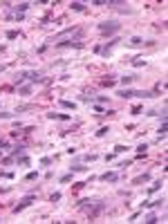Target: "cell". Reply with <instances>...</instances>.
<instances>
[{
  "label": "cell",
  "instance_id": "cell-1",
  "mask_svg": "<svg viewBox=\"0 0 168 224\" xmlns=\"http://www.w3.org/2000/svg\"><path fill=\"white\" fill-rule=\"evenodd\" d=\"M121 29V23L117 20H105V23H99V32L103 36H112V34H117Z\"/></svg>",
  "mask_w": 168,
  "mask_h": 224
},
{
  "label": "cell",
  "instance_id": "cell-2",
  "mask_svg": "<svg viewBox=\"0 0 168 224\" xmlns=\"http://www.w3.org/2000/svg\"><path fill=\"white\" fill-rule=\"evenodd\" d=\"M54 47H59V49H67V47H72V49H81L83 43L76 38H69V40H59V43H54Z\"/></svg>",
  "mask_w": 168,
  "mask_h": 224
},
{
  "label": "cell",
  "instance_id": "cell-3",
  "mask_svg": "<svg viewBox=\"0 0 168 224\" xmlns=\"http://www.w3.org/2000/svg\"><path fill=\"white\" fill-rule=\"evenodd\" d=\"M36 200V193H32V195H27V197H23L20 200V204H16L13 206V213H20L23 208H27V206H32V202Z\"/></svg>",
  "mask_w": 168,
  "mask_h": 224
},
{
  "label": "cell",
  "instance_id": "cell-4",
  "mask_svg": "<svg viewBox=\"0 0 168 224\" xmlns=\"http://www.w3.org/2000/svg\"><path fill=\"white\" fill-rule=\"evenodd\" d=\"M47 119H52V121H69L72 115H65V112H47Z\"/></svg>",
  "mask_w": 168,
  "mask_h": 224
},
{
  "label": "cell",
  "instance_id": "cell-5",
  "mask_svg": "<svg viewBox=\"0 0 168 224\" xmlns=\"http://www.w3.org/2000/svg\"><path fill=\"white\" fill-rule=\"evenodd\" d=\"M27 81H29L32 85L34 83H47V79L43 74H38V72H27Z\"/></svg>",
  "mask_w": 168,
  "mask_h": 224
},
{
  "label": "cell",
  "instance_id": "cell-6",
  "mask_svg": "<svg viewBox=\"0 0 168 224\" xmlns=\"http://www.w3.org/2000/svg\"><path fill=\"white\" fill-rule=\"evenodd\" d=\"M119 173H112V171H108V173H103V175H99V179L101 181H119Z\"/></svg>",
  "mask_w": 168,
  "mask_h": 224
},
{
  "label": "cell",
  "instance_id": "cell-7",
  "mask_svg": "<svg viewBox=\"0 0 168 224\" xmlns=\"http://www.w3.org/2000/svg\"><path fill=\"white\" fill-rule=\"evenodd\" d=\"M117 94L121 96V99H132V96H137V90H132V88H121Z\"/></svg>",
  "mask_w": 168,
  "mask_h": 224
},
{
  "label": "cell",
  "instance_id": "cell-8",
  "mask_svg": "<svg viewBox=\"0 0 168 224\" xmlns=\"http://www.w3.org/2000/svg\"><path fill=\"white\" fill-rule=\"evenodd\" d=\"M32 90H34L32 83H27V85H18V94H20V96H29Z\"/></svg>",
  "mask_w": 168,
  "mask_h": 224
},
{
  "label": "cell",
  "instance_id": "cell-9",
  "mask_svg": "<svg viewBox=\"0 0 168 224\" xmlns=\"http://www.w3.org/2000/svg\"><path fill=\"white\" fill-rule=\"evenodd\" d=\"M161 204H164V197H161V200H152V202H144L141 211H144V208H159Z\"/></svg>",
  "mask_w": 168,
  "mask_h": 224
},
{
  "label": "cell",
  "instance_id": "cell-10",
  "mask_svg": "<svg viewBox=\"0 0 168 224\" xmlns=\"http://www.w3.org/2000/svg\"><path fill=\"white\" fill-rule=\"evenodd\" d=\"M146 181H150V173H144V175L135 177V179H132V184H135V186H139V184H146Z\"/></svg>",
  "mask_w": 168,
  "mask_h": 224
},
{
  "label": "cell",
  "instance_id": "cell-11",
  "mask_svg": "<svg viewBox=\"0 0 168 224\" xmlns=\"http://www.w3.org/2000/svg\"><path fill=\"white\" fill-rule=\"evenodd\" d=\"M32 7V3H18V5H13V9H16V13H25L27 9Z\"/></svg>",
  "mask_w": 168,
  "mask_h": 224
},
{
  "label": "cell",
  "instance_id": "cell-12",
  "mask_svg": "<svg viewBox=\"0 0 168 224\" xmlns=\"http://www.w3.org/2000/svg\"><path fill=\"white\" fill-rule=\"evenodd\" d=\"M69 171L72 173H83V171H88V166H83L81 161H74V166H69Z\"/></svg>",
  "mask_w": 168,
  "mask_h": 224
},
{
  "label": "cell",
  "instance_id": "cell-13",
  "mask_svg": "<svg viewBox=\"0 0 168 224\" xmlns=\"http://www.w3.org/2000/svg\"><path fill=\"white\" fill-rule=\"evenodd\" d=\"M23 152H25V146H23V144H18V146H13V150H11V157L16 159V157H20V155H23Z\"/></svg>",
  "mask_w": 168,
  "mask_h": 224
},
{
  "label": "cell",
  "instance_id": "cell-14",
  "mask_svg": "<svg viewBox=\"0 0 168 224\" xmlns=\"http://www.w3.org/2000/svg\"><path fill=\"white\" fill-rule=\"evenodd\" d=\"M135 79H137L135 74H125V76H121V79H119V83H121V85H130Z\"/></svg>",
  "mask_w": 168,
  "mask_h": 224
},
{
  "label": "cell",
  "instance_id": "cell-15",
  "mask_svg": "<svg viewBox=\"0 0 168 224\" xmlns=\"http://www.w3.org/2000/svg\"><path fill=\"white\" fill-rule=\"evenodd\" d=\"M23 81H27V72H25V69H23V72H18V74H16V79H13V83H16V85H20Z\"/></svg>",
  "mask_w": 168,
  "mask_h": 224
},
{
  "label": "cell",
  "instance_id": "cell-16",
  "mask_svg": "<svg viewBox=\"0 0 168 224\" xmlns=\"http://www.w3.org/2000/svg\"><path fill=\"white\" fill-rule=\"evenodd\" d=\"M130 45H132V47H141V45H144V38H141V36H132V38H130Z\"/></svg>",
  "mask_w": 168,
  "mask_h": 224
},
{
  "label": "cell",
  "instance_id": "cell-17",
  "mask_svg": "<svg viewBox=\"0 0 168 224\" xmlns=\"http://www.w3.org/2000/svg\"><path fill=\"white\" fill-rule=\"evenodd\" d=\"M99 159V155L96 152H92V155H83V157H79V161H96Z\"/></svg>",
  "mask_w": 168,
  "mask_h": 224
},
{
  "label": "cell",
  "instance_id": "cell-18",
  "mask_svg": "<svg viewBox=\"0 0 168 224\" xmlns=\"http://www.w3.org/2000/svg\"><path fill=\"white\" fill-rule=\"evenodd\" d=\"M61 103V108H65V110H76V103L74 101H59Z\"/></svg>",
  "mask_w": 168,
  "mask_h": 224
},
{
  "label": "cell",
  "instance_id": "cell-19",
  "mask_svg": "<svg viewBox=\"0 0 168 224\" xmlns=\"http://www.w3.org/2000/svg\"><path fill=\"white\" fill-rule=\"evenodd\" d=\"M130 148L128 146H123V144H119V146H115V155H123V152H128Z\"/></svg>",
  "mask_w": 168,
  "mask_h": 224
},
{
  "label": "cell",
  "instance_id": "cell-20",
  "mask_svg": "<svg viewBox=\"0 0 168 224\" xmlns=\"http://www.w3.org/2000/svg\"><path fill=\"white\" fill-rule=\"evenodd\" d=\"M161 186H164V181H161V179H159V181H155V184H152V186H150V188H148V193H157V191H159V188H161Z\"/></svg>",
  "mask_w": 168,
  "mask_h": 224
},
{
  "label": "cell",
  "instance_id": "cell-21",
  "mask_svg": "<svg viewBox=\"0 0 168 224\" xmlns=\"http://www.w3.org/2000/svg\"><path fill=\"white\" fill-rule=\"evenodd\" d=\"M69 7H72L74 11H85V5H83V3H79V0H76V3H72Z\"/></svg>",
  "mask_w": 168,
  "mask_h": 224
},
{
  "label": "cell",
  "instance_id": "cell-22",
  "mask_svg": "<svg viewBox=\"0 0 168 224\" xmlns=\"http://www.w3.org/2000/svg\"><path fill=\"white\" fill-rule=\"evenodd\" d=\"M90 101H96V103L103 105V103H108V96H105V94H99V96H94V99H90Z\"/></svg>",
  "mask_w": 168,
  "mask_h": 224
},
{
  "label": "cell",
  "instance_id": "cell-23",
  "mask_svg": "<svg viewBox=\"0 0 168 224\" xmlns=\"http://www.w3.org/2000/svg\"><path fill=\"white\" fill-rule=\"evenodd\" d=\"M135 150H137V155H146V150H148V144H139V146H137Z\"/></svg>",
  "mask_w": 168,
  "mask_h": 224
},
{
  "label": "cell",
  "instance_id": "cell-24",
  "mask_svg": "<svg viewBox=\"0 0 168 224\" xmlns=\"http://www.w3.org/2000/svg\"><path fill=\"white\" fill-rule=\"evenodd\" d=\"M108 132H110V128H108V125H101V128L96 130V137H105Z\"/></svg>",
  "mask_w": 168,
  "mask_h": 224
},
{
  "label": "cell",
  "instance_id": "cell-25",
  "mask_svg": "<svg viewBox=\"0 0 168 224\" xmlns=\"http://www.w3.org/2000/svg\"><path fill=\"white\" fill-rule=\"evenodd\" d=\"M16 159H18V164H20V166H29V164H32V161H29V157H25V155H20V157H16Z\"/></svg>",
  "mask_w": 168,
  "mask_h": 224
},
{
  "label": "cell",
  "instance_id": "cell-26",
  "mask_svg": "<svg viewBox=\"0 0 168 224\" xmlns=\"http://www.w3.org/2000/svg\"><path fill=\"white\" fill-rule=\"evenodd\" d=\"M32 179H38V171H32L25 175V181H32Z\"/></svg>",
  "mask_w": 168,
  "mask_h": 224
},
{
  "label": "cell",
  "instance_id": "cell-27",
  "mask_svg": "<svg viewBox=\"0 0 168 224\" xmlns=\"http://www.w3.org/2000/svg\"><path fill=\"white\" fill-rule=\"evenodd\" d=\"M155 222H159V220H157V215H155V213H150V215H148V217H146V224H155Z\"/></svg>",
  "mask_w": 168,
  "mask_h": 224
},
{
  "label": "cell",
  "instance_id": "cell-28",
  "mask_svg": "<svg viewBox=\"0 0 168 224\" xmlns=\"http://www.w3.org/2000/svg\"><path fill=\"white\" fill-rule=\"evenodd\" d=\"M61 197H63V195H61L59 191H56V193H52V195H49V202H59Z\"/></svg>",
  "mask_w": 168,
  "mask_h": 224
},
{
  "label": "cell",
  "instance_id": "cell-29",
  "mask_svg": "<svg viewBox=\"0 0 168 224\" xmlns=\"http://www.w3.org/2000/svg\"><path fill=\"white\" fill-rule=\"evenodd\" d=\"M16 112H0V119H13Z\"/></svg>",
  "mask_w": 168,
  "mask_h": 224
},
{
  "label": "cell",
  "instance_id": "cell-30",
  "mask_svg": "<svg viewBox=\"0 0 168 224\" xmlns=\"http://www.w3.org/2000/svg\"><path fill=\"white\" fill-rule=\"evenodd\" d=\"M40 166H52V157H43V159H40Z\"/></svg>",
  "mask_w": 168,
  "mask_h": 224
},
{
  "label": "cell",
  "instance_id": "cell-31",
  "mask_svg": "<svg viewBox=\"0 0 168 224\" xmlns=\"http://www.w3.org/2000/svg\"><path fill=\"white\" fill-rule=\"evenodd\" d=\"M72 175H74V173H67V175H63V177H61V184H67V181L72 179Z\"/></svg>",
  "mask_w": 168,
  "mask_h": 224
},
{
  "label": "cell",
  "instance_id": "cell-32",
  "mask_svg": "<svg viewBox=\"0 0 168 224\" xmlns=\"http://www.w3.org/2000/svg\"><path fill=\"white\" fill-rule=\"evenodd\" d=\"M5 36H7V38H18V32H16V29H9Z\"/></svg>",
  "mask_w": 168,
  "mask_h": 224
},
{
  "label": "cell",
  "instance_id": "cell-33",
  "mask_svg": "<svg viewBox=\"0 0 168 224\" xmlns=\"http://www.w3.org/2000/svg\"><path fill=\"white\" fill-rule=\"evenodd\" d=\"M132 65H135V67H144V65H146V59H139V61H132Z\"/></svg>",
  "mask_w": 168,
  "mask_h": 224
},
{
  "label": "cell",
  "instance_id": "cell-34",
  "mask_svg": "<svg viewBox=\"0 0 168 224\" xmlns=\"http://www.w3.org/2000/svg\"><path fill=\"white\" fill-rule=\"evenodd\" d=\"M90 5H96V7H103V5H108V0H92Z\"/></svg>",
  "mask_w": 168,
  "mask_h": 224
},
{
  "label": "cell",
  "instance_id": "cell-35",
  "mask_svg": "<svg viewBox=\"0 0 168 224\" xmlns=\"http://www.w3.org/2000/svg\"><path fill=\"white\" fill-rule=\"evenodd\" d=\"M115 83H117L115 79H103V85H108V88H112V85H115Z\"/></svg>",
  "mask_w": 168,
  "mask_h": 224
},
{
  "label": "cell",
  "instance_id": "cell-36",
  "mask_svg": "<svg viewBox=\"0 0 168 224\" xmlns=\"http://www.w3.org/2000/svg\"><path fill=\"white\" fill-rule=\"evenodd\" d=\"M94 112H96V115H103L105 110H103V105H101V103H96V105H94Z\"/></svg>",
  "mask_w": 168,
  "mask_h": 224
},
{
  "label": "cell",
  "instance_id": "cell-37",
  "mask_svg": "<svg viewBox=\"0 0 168 224\" xmlns=\"http://www.w3.org/2000/svg\"><path fill=\"white\" fill-rule=\"evenodd\" d=\"M3 164H5V166H9V164H13V157H5V159H3Z\"/></svg>",
  "mask_w": 168,
  "mask_h": 224
},
{
  "label": "cell",
  "instance_id": "cell-38",
  "mask_svg": "<svg viewBox=\"0 0 168 224\" xmlns=\"http://www.w3.org/2000/svg\"><path fill=\"white\" fill-rule=\"evenodd\" d=\"M3 148H7V141H5V139H0V150H3Z\"/></svg>",
  "mask_w": 168,
  "mask_h": 224
},
{
  "label": "cell",
  "instance_id": "cell-39",
  "mask_svg": "<svg viewBox=\"0 0 168 224\" xmlns=\"http://www.w3.org/2000/svg\"><path fill=\"white\" fill-rule=\"evenodd\" d=\"M5 49H7V47H5V45H0V54H3V52H5Z\"/></svg>",
  "mask_w": 168,
  "mask_h": 224
},
{
  "label": "cell",
  "instance_id": "cell-40",
  "mask_svg": "<svg viewBox=\"0 0 168 224\" xmlns=\"http://www.w3.org/2000/svg\"><path fill=\"white\" fill-rule=\"evenodd\" d=\"M0 72H5V65H0Z\"/></svg>",
  "mask_w": 168,
  "mask_h": 224
}]
</instances>
